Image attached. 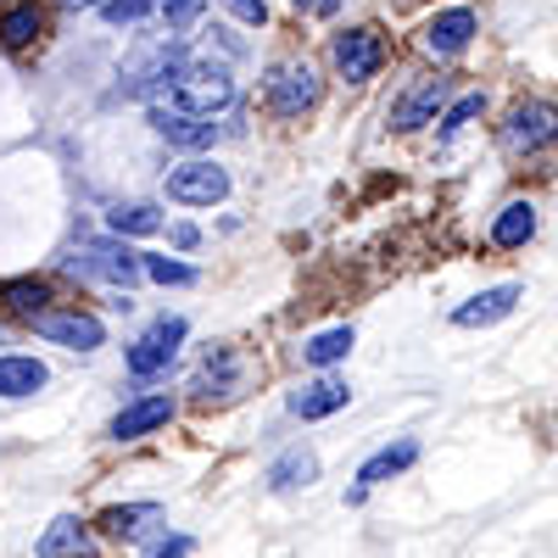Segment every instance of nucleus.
Instances as JSON below:
<instances>
[{"instance_id": "obj_1", "label": "nucleus", "mask_w": 558, "mask_h": 558, "mask_svg": "<svg viewBox=\"0 0 558 558\" xmlns=\"http://www.w3.org/2000/svg\"><path fill=\"white\" fill-rule=\"evenodd\" d=\"M151 107L162 112H191V118H213L223 107H235V78H229V68L218 62H191L184 57V68L151 96Z\"/></svg>"}, {"instance_id": "obj_2", "label": "nucleus", "mask_w": 558, "mask_h": 558, "mask_svg": "<svg viewBox=\"0 0 558 558\" xmlns=\"http://www.w3.org/2000/svg\"><path fill=\"white\" fill-rule=\"evenodd\" d=\"M502 146L514 157H536V151L558 146V107L553 101H520L502 118Z\"/></svg>"}, {"instance_id": "obj_3", "label": "nucleus", "mask_w": 558, "mask_h": 558, "mask_svg": "<svg viewBox=\"0 0 558 558\" xmlns=\"http://www.w3.org/2000/svg\"><path fill=\"white\" fill-rule=\"evenodd\" d=\"M68 274H84V279H107V286H134L140 279V252L123 246V241H89L68 257Z\"/></svg>"}, {"instance_id": "obj_4", "label": "nucleus", "mask_w": 558, "mask_h": 558, "mask_svg": "<svg viewBox=\"0 0 558 558\" xmlns=\"http://www.w3.org/2000/svg\"><path fill=\"white\" fill-rule=\"evenodd\" d=\"M330 57H336V73L347 84H363L386 68V39H380V28H341Z\"/></svg>"}, {"instance_id": "obj_5", "label": "nucleus", "mask_w": 558, "mask_h": 558, "mask_svg": "<svg viewBox=\"0 0 558 558\" xmlns=\"http://www.w3.org/2000/svg\"><path fill=\"white\" fill-rule=\"evenodd\" d=\"M318 96H324V84H318V73H313L307 62H286V68H274V73H268V107H274L279 118H302V112H313Z\"/></svg>"}, {"instance_id": "obj_6", "label": "nucleus", "mask_w": 558, "mask_h": 558, "mask_svg": "<svg viewBox=\"0 0 558 558\" xmlns=\"http://www.w3.org/2000/svg\"><path fill=\"white\" fill-rule=\"evenodd\" d=\"M229 196V173L207 157H191L168 173V202H184V207H213Z\"/></svg>"}, {"instance_id": "obj_7", "label": "nucleus", "mask_w": 558, "mask_h": 558, "mask_svg": "<svg viewBox=\"0 0 558 558\" xmlns=\"http://www.w3.org/2000/svg\"><path fill=\"white\" fill-rule=\"evenodd\" d=\"M179 347H184V318H157L151 330L129 347V375H134V380L162 375V368L179 357Z\"/></svg>"}, {"instance_id": "obj_8", "label": "nucleus", "mask_w": 558, "mask_h": 558, "mask_svg": "<svg viewBox=\"0 0 558 558\" xmlns=\"http://www.w3.org/2000/svg\"><path fill=\"white\" fill-rule=\"evenodd\" d=\"M34 330H39L45 341L68 347V352H96V347L107 341L101 318H96V313H78V307H51V313H39Z\"/></svg>"}, {"instance_id": "obj_9", "label": "nucleus", "mask_w": 558, "mask_h": 558, "mask_svg": "<svg viewBox=\"0 0 558 558\" xmlns=\"http://www.w3.org/2000/svg\"><path fill=\"white\" fill-rule=\"evenodd\" d=\"M441 107H447V78H418L391 101V129H402V134L425 129V123L441 118Z\"/></svg>"}, {"instance_id": "obj_10", "label": "nucleus", "mask_w": 558, "mask_h": 558, "mask_svg": "<svg viewBox=\"0 0 558 558\" xmlns=\"http://www.w3.org/2000/svg\"><path fill=\"white\" fill-rule=\"evenodd\" d=\"M475 12L470 7H447L425 23V51L430 57H458V51H470V39H475Z\"/></svg>"}, {"instance_id": "obj_11", "label": "nucleus", "mask_w": 558, "mask_h": 558, "mask_svg": "<svg viewBox=\"0 0 558 558\" xmlns=\"http://www.w3.org/2000/svg\"><path fill=\"white\" fill-rule=\"evenodd\" d=\"M151 129L168 140V146H179V151H207L213 140H218V123L213 118H191V112H162V107H151Z\"/></svg>"}, {"instance_id": "obj_12", "label": "nucleus", "mask_w": 558, "mask_h": 558, "mask_svg": "<svg viewBox=\"0 0 558 558\" xmlns=\"http://www.w3.org/2000/svg\"><path fill=\"white\" fill-rule=\"evenodd\" d=\"M168 418H173V402H168V397H140V402H129V408L112 418V441H140V436L162 430Z\"/></svg>"}, {"instance_id": "obj_13", "label": "nucleus", "mask_w": 558, "mask_h": 558, "mask_svg": "<svg viewBox=\"0 0 558 558\" xmlns=\"http://www.w3.org/2000/svg\"><path fill=\"white\" fill-rule=\"evenodd\" d=\"M514 302H520V286H492V291H481V296L463 302V307L452 313V324H458V330H475V324H497V318L514 313Z\"/></svg>"}, {"instance_id": "obj_14", "label": "nucleus", "mask_w": 558, "mask_h": 558, "mask_svg": "<svg viewBox=\"0 0 558 558\" xmlns=\"http://www.w3.org/2000/svg\"><path fill=\"white\" fill-rule=\"evenodd\" d=\"M352 402V391H347V380H313V386H302L296 397H291V413L296 418H330V413H341Z\"/></svg>"}, {"instance_id": "obj_15", "label": "nucleus", "mask_w": 558, "mask_h": 558, "mask_svg": "<svg viewBox=\"0 0 558 558\" xmlns=\"http://www.w3.org/2000/svg\"><path fill=\"white\" fill-rule=\"evenodd\" d=\"M0 307H7L12 318H39V313H51V279H7L0 286Z\"/></svg>"}, {"instance_id": "obj_16", "label": "nucleus", "mask_w": 558, "mask_h": 558, "mask_svg": "<svg viewBox=\"0 0 558 558\" xmlns=\"http://www.w3.org/2000/svg\"><path fill=\"white\" fill-rule=\"evenodd\" d=\"M413 458H418V441H397V447H380V452H375V458H368L363 470H357V486H352V492H368V486H380V481L402 475Z\"/></svg>"}, {"instance_id": "obj_17", "label": "nucleus", "mask_w": 558, "mask_h": 558, "mask_svg": "<svg viewBox=\"0 0 558 558\" xmlns=\"http://www.w3.org/2000/svg\"><path fill=\"white\" fill-rule=\"evenodd\" d=\"M318 475V458L307 452V447H291V452H279L274 463H268V486L274 492H296V486H307Z\"/></svg>"}, {"instance_id": "obj_18", "label": "nucleus", "mask_w": 558, "mask_h": 558, "mask_svg": "<svg viewBox=\"0 0 558 558\" xmlns=\"http://www.w3.org/2000/svg\"><path fill=\"white\" fill-rule=\"evenodd\" d=\"M45 380H51V375H45V363L39 357H0V397H34Z\"/></svg>"}, {"instance_id": "obj_19", "label": "nucleus", "mask_w": 558, "mask_h": 558, "mask_svg": "<svg viewBox=\"0 0 558 558\" xmlns=\"http://www.w3.org/2000/svg\"><path fill=\"white\" fill-rule=\"evenodd\" d=\"M39 28H45V17H39L34 0H23V7H7V12H0V45H7V51H23V45H34Z\"/></svg>"}, {"instance_id": "obj_20", "label": "nucleus", "mask_w": 558, "mask_h": 558, "mask_svg": "<svg viewBox=\"0 0 558 558\" xmlns=\"http://www.w3.org/2000/svg\"><path fill=\"white\" fill-rule=\"evenodd\" d=\"M531 235H536V207L531 202H508L497 213V223H492V241L497 246H525Z\"/></svg>"}, {"instance_id": "obj_21", "label": "nucleus", "mask_w": 558, "mask_h": 558, "mask_svg": "<svg viewBox=\"0 0 558 558\" xmlns=\"http://www.w3.org/2000/svg\"><path fill=\"white\" fill-rule=\"evenodd\" d=\"M146 520H157V502H123V508H107L96 525H101L112 542H134Z\"/></svg>"}, {"instance_id": "obj_22", "label": "nucleus", "mask_w": 558, "mask_h": 558, "mask_svg": "<svg viewBox=\"0 0 558 558\" xmlns=\"http://www.w3.org/2000/svg\"><path fill=\"white\" fill-rule=\"evenodd\" d=\"M107 223H112V235H157V229H162V213L146 207V202H129V207H112Z\"/></svg>"}, {"instance_id": "obj_23", "label": "nucleus", "mask_w": 558, "mask_h": 558, "mask_svg": "<svg viewBox=\"0 0 558 558\" xmlns=\"http://www.w3.org/2000/svg\"><path fill=\"white\" fill-rule=\"evenodd\" d=\"M78 542H84V520H73V514H62L51 531L39 536V558H68V553H78Z\"/></svg>"}, {"instance_id": "obj_24", "label": "nucleus", "mask_w": 558, "mask_h": 558, "mask_svg": "<svg viewBox=\"0 0 558 558\" xmlns=\"http://www.w3.org/2000/svg\"><path fill=\"white\" fill-rule=\"evenodd\" d=\"M352 352V330L341 324V330H324V336H313L307 347H302V357L313 363V368H330V363H341Z\"/></svg>"}, {"instance_id": "obj_25", "label": "nucleus", "mask_w": 558, "mask_h": 558, "mask_svg": "<svg viewBox=\"0 0 558 558\" xmlns=\"http://www.w3.org/2000/svg\"><path fill=\"white\" fill-rule=\"evenodd\" d=\"M140 274H151L157 286H191V279H196L184 263H168V257H140Z\"/></svg>"}, {"instance_id": "obj_26", "label": "nucleus", "mask_w": 558, "mask_h": 558, "mask_svg": "<svg viewBox=\"0 0 558 558\" xmlns=\"http://www.w3.org/2000/svg\"><path fill=\"white\" fill-rule=\"evenodd\" d=\"M157 7H162V17H168L173 34L196 28V17H202V0H157Z\"/></svg>"}, {"instance_id": "obj_27", "label": "nucleus", "mask_w": 558, "mask_h": 558, "mask_svg": "<svg viewBox=\"0 0 558 558\" xmlns=\"http://www.w3.org/2000/svg\"><path fill=\"white\" fill-rule=\"evenodd\" d=\"M481 107H486V96H463V101H452V107L441 112V134H452V129H463L470 118H481Z\"/></svg>"}, {"instance_id": "obj_28", "label": "nucleus", "mask_w": 558, "mask_h": 558, "mask_svg": "<svg viewBox=\"0 0 558 558\" xmlns=\"http://www.w3.org/2000/svg\"><path fill=\"white\" fill-rule=\"evenodd\" d=\"M151 7H157V0H107L101 17H107V23H140Z\"/></svg>"}, {"instance_id": "obj_29", "label": "nucleus", "mask_w": 558, "mask_h": 558, "mask_svg": "<svg viewBox=\"0 0 558 558\" xmlns=\"http://www.w3.org/2000/svg\"><path fill=\"white\" fill-rule=\"evenodd\" d=\"M229 380H235V363H229V352H218V368H213V363L202 368L196 391H202V397H213V386H229Z\"/></svg>"}, {"instance_id": "obj_30", "label": "nucleus", "mask_w": 558, "mask_h": 558, "mask_svg": "<svg viewBox=\"0 0 558 558\" xmlns=\"http://www.w3.org/2000/svg\"><path fill=\"white\" fill-rule=\"evenodd\" d=\"M146 558H191V536H162Z\"/></svg>"}, {"instance_id": "obj_31", "label": "nucleus", "mask_w": 558, "mask_h": 558, "mask_svg": "<svg viewBox=\"0 0 558 558\" xmlns=\"http://www.w3.org/2000/svg\"><path fill=\"white\" fill-rule=\"evenodd\" d=\"M223 7L235 12L241 23H263V17H268V7H263V0H223Z\"/></svg>"}, {"instance_id": "obj_32", "label": "nucleus", "mask_w": 558, "mask_h": 558, "mask_svg": "<svg viewBox=\"0 0 558 558\" xmlns=\"http://www.w3.org/2000/svg\"><path fill=\"white\" fill-rule=\"evenodd\" d=\"M296 12H307V17H336L341 0H296Z\"/></svg>"}, {"instance_id": "obj_33", "label": "nucleus", "mask_w": 558, "mask_h": 558, "mask_svg": "<svg viewBox=\"0 0 558 558\" xmlns=\"http://www.w3.org/2000/svg\"><path fill=\"white\" fill-rule=\"evenodd\" d=\"M196 241H202V229H196V223H173V246H184V252H191Z\"/></svg>"}, {"instance_id": "obj_34", "label": "nucleus", "mask_w": 558, "mask_h": 558, "mask_svg": "<svg viewBox=\"0 0 558 558\" xmlns=\"http://www.w3.org/2000/svg\"><path fill=\"white\" fill-rule=\"evenodd\" d=\"M68 12H89V7H107V0H62Z\"/></svg>"}]
</instances>
